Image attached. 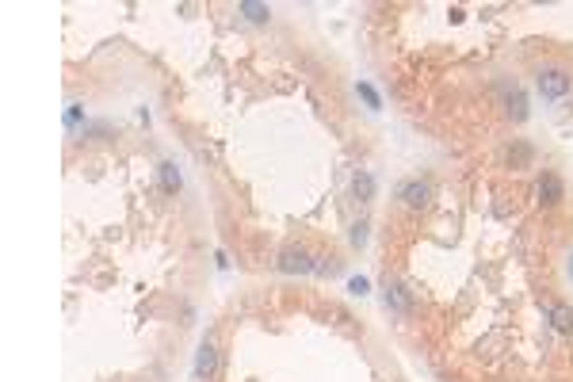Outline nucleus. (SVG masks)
I'll return each mask as SVG.
<instances>
[{
    "instance_id": "nucleus-1",
    "label": "nucleus",
    "mask_w": 573,
    "mask_h": 382,
    "mask_svg": "<svg viewBox=\"0 0 573 382\" xmlns=\"http://www.w3.org/2000/svg\"><path fill=\"white\" fill-rule=\"evenodd\" d=\"M535 84H539V96H543V100H562V96H570L573 77L565 73L562 66H543L539 77H535Z\"/></svg>"
},
{
    "instance_id": "nucleus-2",
    "label": "nucleus",
    "mask_w": 573,
    "mask_h": 382,
    "mask_svg": "<svg viewBox=\"0 0 573 382\" xmlns=\"http://www.w3.org/2000/svg\"><path fill=\"white\" fill-rule=\"evenodd\" d=\"M398 199L405 203L409 210H425L428 203H432V183L428 180H405L398 191Z\"/></svg>"
},
{
    "instance_id": "nucleus-3",
    "label": "nucleus",
    "mask_w": 573,
    "mask_h": 382,
    "mask_svg": "<svg viewBox=\"0 0 573 382\" xmlns=\"http://www.w3.org/2000/svg\"><path fill=\"white\" fill-rule=\"evenodd\" d=\"M214 374H218V344H214V336H206V341L199 344V356H195V379L211 382Z\"/></svg>"
},
{
    "instance_id": "nucleus-4",
    "label": "nucleus",
    "mask_w": 573,
    "mask_h": 382,
    "mask_svg": "<svg viewBox=\"0 0 573 382\" xmlns=\"http://www.w3.org/2000/svg\"><path fill=\"white\" fill-rule=\"evenodd\" d=\"M313 268H318V264H313V257L302 249V245H298V249L291 245V249L279 252V272H286V275H295V272L306 275V272H313Z\"/></svg>"
},
{
    "instance_id": "nucleus-5",
    "label": "nucleus",
    "mask_w": 573,
    "mask_h": 382,
    "mask_svg": "<svg viewBox=\"0 0 573 382\" xmlns=\"http://www.w3.org/2000/svg\"><path fill=\"white\" fill-rule=\"evenodd\" d=\"M562 195H565L562 180H558L554 172H543L539 183H535V199H539L543 207H558V203H562Z\"/></svg>"
},
{
    "instance_id": "nucleus-6",
    "label": "nucleus",
    "mask_w": 573,
    "mask_h": 382,
    "mask_svg": "<svg viewBox=\"0 0 573 382\" xmlns=\"http://www.w3.org/2000/svg\"><path fill=\"white\" fill-rule=\"evenodd\" d=\"M550 325H554V332H562V336H573V306L554 302V306H550Z\"/></svg>"
},
{
    "instance_id": "nucleus-7",
    "label": "nucleus",
    "mask_w": 573,
    "mask_h": 382,
    "mask_svg": "<svg viewBox=\"0 0 573 382\" xmlns=\"http://www.w3.org/2000/svg\"><path fill=\"white\" fill-rule=\"evenodd\" d=\"M505 111H508V119H512V123H524V119H527V100H524V92H520V88L505 92Z\"/></svg>"
},
{
    "instance_id": "nucleus-8",
    "label": "nucleus",
    "mask_w": 573,
    "mask_h": 382,
    "mask_svg": "<svg viewBox=\"0 0 573 382\" xmlns=\"http://www.w3.org/2000/svg\"><path fill=\"white\" fill-rule=\"evenodd\" d=\"M237 12L249 19V23H256V27H260V23H268V19H271V8H268V4H256V0H241V4H237Z\"/></svg>"
},
{
    "instance_id": "nucleus-9",
    "label": "nucleus",
    "mask_w": 573,
    "mask_h": 382,
    "mask_svg": "<svg viewBox=\"0 0 573 382\" xmlns=\"http://www.w3.org/2000/svg\"><path fill=\"white\" fill-rule=\"evenodd\" d=\"M180 183H184L180 168L172 165V161H164V165H161V188H164V195H176V191H180Z\"/></svg>"
},
{
    "instance_id": "nucleus-10",
    "label": "nucleus",
    "mask_w": 573,
    "mask_h": 382,
    "mask_svg": "<svg viewBox=\"0 0 573 382\" xmlns=\"http://www.w3.org/2000/svg\"><path fill=\"white\" fill-rule=\"evenodd\" d=\"M386 302H390L401 317L409 314V294H405V287H398V283H394V287H386Z\"/></svg>"
},
{
    "instance_id": "nucleus-11",
    "label": "nucleus",
    "mask_w": 573,
    "mask_h": 382,
    "mask_svg": "<svg viewBox=\"0 0 573 382\" xmlns=\"http://www.w3.org/2000/svg\"><path fill=\"white\" fill-rule=\"evenodd\" d=\"M352 191H356V195H360L363 203H367L371 195H375V180H371V172H356V180H352Z\"/></svg>"
},
{
    "instance_id": "nucleus-12",
    "label": "nucleus",
    "mask_w": 573,
    "mask_h": 382,
    "mask_svg": "<svg viewBox=\"0 0 573 382\" xmlns=\"http://www.w3.org/2000/svg\"><path fill=\"white\" fill-rule=\"evenodd\" d=\"M356 92H360V96H363V103H367L371 111H382V96H378V92H375V84L360 81V84H356Z\"/></svg>"
},
{
    "instance_id": "nucleus-13",
    "label": "nucleus",
    "mask_w": 573,
    "mask_h": 382,
    "mask_svg": "<svg viewBox=\"0 0 573 382\" xmlns=\"http://www.w3.org/2000/svg\"><path fill=\"white\" fill-rule=\"evenodd\" d=\"M508 161H512V165H524V161H532V145H524V141H520L516 150H508Z\"/></svg>"
},
{
    "instance_id": "nucleus-14",
    "label": "nucleus",
    "mask_w": 573,
    "mask_h": 382,
    "mask_svg": "<svg viewBox=\"0 0 573 382\" xmlns=\"http://www.w3.org/2000/svg\"><path fill=\"white\" fill-rule=\"evenodd\" d=\"M81 115H84L81 103H69V111H66V126H77V123H81Z\"/></svg>"
},
{
    "instance_id": "nucleus-15",
    "label": "nucleus",
    "mask_w": 573,
    "mask_h": 382,
    "mask_svg": "<svg viewBox=\"0 0 573 382\" xmlns=\"http://www.w3.org/2000/svg\"><path fill=\"white\" fill-rule=\"evenodd\" d=\"M313 272H321V275H333V272H336L333 257H318V268H313Z\"/></svg>"
},
{
    "instance_id": "nucleus-16",
    "label": "nucleus",
    "mask_w": 573,
    "mask_h": 382,
    "mask_svg": "<svg viewBox=\"0 0 573 382\" xmlns=\"http://www.w3.org/2000/svg\"><path fill=\"white\" fill-rule=\"evenodd\" d=\"M348 291H352V294H367V279H360V275H356V279L348 283Z\"/></svg>"
},
{
    "instance_id": "nucleus-17",
    "label": "nucleus",
    "mask_w": 573,
    "mask_h": 382,
    "mask_svg": "<svg viewBox=\"0 0 573 382\" xmlns=\"http://www.w3.org/2000/svg\"><path fill=\"white\" fill-rule=\"evenodd\" d=\"M570 275H573V264H570Z\"/></svg>"
}]
</instances>
